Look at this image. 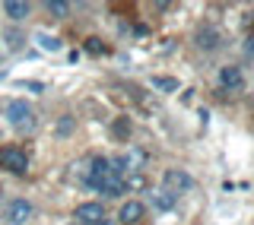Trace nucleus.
<instances>
[{
  "instance_id": "nucleus-1",
  "label": "nucleus",
  "mask_w": 254,
  "mask_h": 225,
  "mask_svg": "<svg viewBox=\"0 0 254 225\" xmlns=\"http://www.w3.org/2000/svg\"><path fill=\"white\" fill-rule=\"evenodd\" d=\"M115 178V168H111V159H92L89 162V171H86V187L95 190V194H102L105 190V184Z\"/></svg>"
},
{
  "instance_id": "nucleus-2",
  "label": "nucleus",
  "mask_w": 254,
  "mask_h": 225,
  "mask_svg": "<svg viewBox=\"0 0 254 225\" xmlns=\"http://www.w3.org/2000/svg\"><path fill=\"white\" fill-rule=\"evenodd\" d=\"M6 120H10L16 130H35V111L22 99H16V102L6 105Z\"/></svg>"
},
{
  "instance_id": "nucleus-3",
  "label": "nucleus",
  "mask_w": 254,
  "mask_h": 225,
  "mask_svg": "<svg viewBox=\"0 0 254 225\" xmlns=\"http://www.w3.org/2000/svg\"><path fill=\"white\" fill-rule=\"evenodd\" d=\"M197 184L190 178L188 171H181V168H169V171L162 174V190H169L172 197H181V194H190Z\"/></svg>"
},
{
  "instance_id": "nucleus-4",
  "label": "nucleus",
  "mask_w": 254,
  "mask_h": 225,
  "mask_svg": "<svg viewBox=\"0 0 254 225\" xmlns=\"http://www.w3.org/2000/svg\"><path fill=\"white\" fill-rule=\"evenodd\" d=\"M32 213L35 210H32L29 200H10L3 210V219H6V225H26L32 219Z\"/></svg>"
},
{
  "instance_id": "nucleus-5",
  "label": "nucleus",
  "mask_w": 254,
  "mask_h": 225,
  "mask_svg": "<svg viewBox=\"0 0 254 225\" xmlns=\"http://www.w3.org/2000/svg\"><path fill=\"white\" fill-rule=\"evenodd\" d=\"M0 165H3L6 171H13V174H26V171H29V156H26L22 149L10 146V149L0 152Z\"/></svg>"
},
{
  "instance_id": "nucleus-6",
  "label": "nucleus",
  "mask_w": 254,
  "mask_h": 225,
  "mask_svg": "<svg viewBox=\"0 0 254 225\" xmlns=\"http://www.w3.org/2000/svg\"><path fill=\"white\" fill-rule=\"evenodd\" d=\"M102 219H105V206L95 203V200L76 206V222H83V225H99Z\"/></svg>"
},
{
  "instance_id": "nucleus-7",
  "label": "nucleus",
  "mask_w": 254,
  "mask_h": 225,
  "mask_svg": "<svg viewBox=\"0 0 254 225\" xmlns=\"http://www.w3.org/2000/svg\"><path fill=\"white\" fill-rule=\"evenodd\" d=\"M194 45H197V48H203V51H213V48H219V45H222L219 29H213V26L197 29V32H194Z\"/></svg>"
},
{
  "instance_id": "nucleus-8",
  "label": "nucleus",
  "mask_w": 254,
  "mask_h": 225,
  "mask_svg": "<svg viewBox=\"0 0 254 225\" xmlns=\"http://www.w3.org/2000/svg\"><path fill=\"white\" fill-rule=\"evenodd\" d=\"M118 219H121L124 225H137L143 219V203L140 200H127V203L121 206V213H118Z\"/></svg>"
},
{
  "instance_id": "nucleus-9",
  "label": "nucleus",
  "mask_w": 254,
  "mask_h": 225,
  "mask_svg": "<svg viewBox=\"0 0 254 225\" xmlns=\"http://www.w3.org/2000/svg\"><path fill=\"white\" fill-rule=\"evenodd\" d=\"M219 86H222V89H242V86H245L242 70H238V67H222L219 70Z\"/></svg>"
},
{
  "instance_id": "nucleus-10",
  "label": "nucleus",
  "mask_w": 254,
  "mask_h": 225,
  "mask_svg": "<svg viewBox=\"0 0 254 225\" xmlns=\"http://www.w3.org/2000/svg\"><path fill=\"white\" fill-rule=\"evenodd\" d=\"M29 10H32V6L26 3V0H6V3H3V13L10 16V19H16V22H19V19H26Z\"/></svg>"
},
{
  "instance_id": "nucleus-11",
  "label": "nucleus",
  "mask_w": 254,
  "mask_h": 225,
  "mask_svg": "<svg viewBox=\"0 0 254 225\" xmlns=\"http://www.w3.org/2000/svg\"><path fill=\"white\" fill-rule=\"evenodd\" d=\"M153 203H156V210L169 213V210H175V203H178V197H172L169 190H162V187H159L156 194H153Z\"/></svg>"
},
{
  "instance_id": "nucleus-12",
  "label": "nucleus",
  "mask_w": 254,
  "mask_h": 225,
  "mask_svg": "<svg viewBox=\"0 0 254 225\" xmlns=\"http://www.w3.org/2000/svg\"><path fill=\"white\" fill-rule=\"evenodd\" d=\"M35 42L38 45H42L45 48V51H61V38H54V35H48V32H38V35H35Z\"/></svg>"
},
{
  "instance_id": "nucleus-13",
  "label": "nucleus",
  "mask_w": 254,
  "mask_h": 225,
  "mask_svg": "<svg viewBox=\"0 0 254 225\" xmlns=\"http://www.w3.org/2000/svg\"><path fill=\"white\" fill-rule=\"evenodd\" d=\"M153 86L162 89V92H175V89H178V79H175V76H153Z\"/></svg>"
},
{
  "instance_id": "nucleus-14",
  "label": "nucleus",
  "mask_w": 254,
  "mask_h": 225,
  "mask_svg": "<svg viewBox=\"0 0 254 225\" xmlns=\"http://www.w3.org/2000/svg\"><path fill=\"white\" fill-rule=\"evenodd\" d=\"M121 190H124V178H121V174H115V178L105 184V190H102V194H105V197H118Z\"/></svg>"
},
{
  "instance_id": "nucleus-15",
  "label": "nucleus",
  "mask_w": 254,
  "mask_h": 225,
  "mask_svg": "<svg viewBox=\"0 0 254 225\" xmlns=\"http://www.w3.org/2000/svg\"><path fill=\"white\" fill-rule=\"evenodd\" d=\"M48 13H54V16H67L70 13V3H64V0H48Z\"/></svg>"
},
{
  "instance_id": "nucleus-16",
  "label": "nucleus",
  "mask_w": 254,
  "mask_h": 225,
  "mask_svg": "<svg viewBox=\"0 0 254 225\" xmlns=\"http://www.w3.org/2000/svg\"><path fill=\"white\" fill-rule=\"evenodd\" d=\"M86 51L89 54H105V45H102L99 38H86Z\"/></svg>"
},
{
  "instance_id": "nucleus-17",
  "label": "nucleus",
  "mask_w": 254,
  "mask_h": 225,
  "mask_svg": "<svg viewBox=\"0 0 254 225\" xmlns=\"http://www.w3.org/2000/svg\"><path fill=\"white\" fill-rule=\"evenodd\" d=\"M70 130H73V117H61V124H58V136L70 133Z\"/></svg>"
},
{
  "instance_id": "nucleus-18",
  "label": "nucleus",
  "mask_w": 254,
  "mask_h": 225,
  "mask_svg": "<svg viewBox=\"0 0 254 225\" xmlns=\"http://www.w3.org/2000/svg\"><path fill=\"white\" fill-rule=\"evenodd\" d=\"M19 86H26V89H32V92H42V89H45L42 83H19Z\"/></svg>"
},
{
  "instance_id": "nucleus-19",
  "label": "nucleus",
  "mask_w": 254,
  "mask_h": 225,
  "mask_svg": "<svg viewBox=\"0 0 254 225\" xmlns=\"http://www.w3.org/2000/svg\"><path fill=\"white\" fill-rule=\"evenodd\" d=\"M99 225H118V219H108V216H105V219H102Z\"/></svg>"
},
{
  "instance_id": "nucleus-20",
  "label": "nucleus",
  "mask_w": 254,
  "mask_h": 225,
  "mask_svg": "<svg viewBox=\"0 0 254 225\" xmlns=\"http://www.w3.org/2000/svg\"><path fill=\"white\" fill-rule=\"evenodd\" d=\"M248 51H251V54H254V38H248Z\"/></svg>"
},
{
  "instance_id": "nucleus-21",
  "label": "nucleus",
  "mask_w": 254,
  "mask_h": 225,
  "mask_svg": "<svg viewBox=\"0 0 254 225\" xmlns=\"http://www.w3.org/2000/svg\"><path fill=\"white\" fill-rule=\"evenodd\" d=\"M0 200H3V190H0Z\"/></svg>"
}]
</instances>
